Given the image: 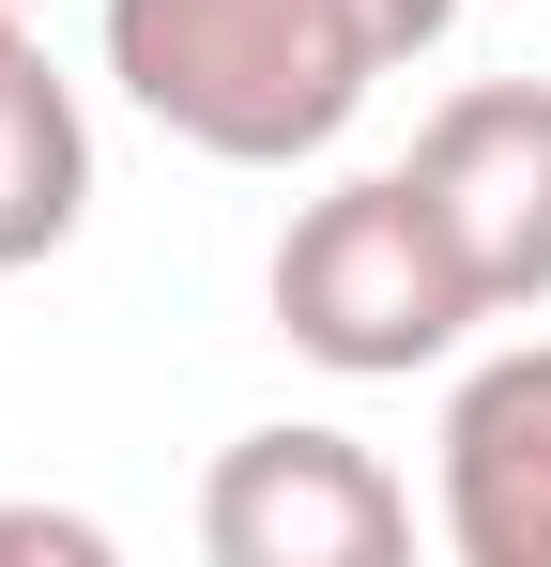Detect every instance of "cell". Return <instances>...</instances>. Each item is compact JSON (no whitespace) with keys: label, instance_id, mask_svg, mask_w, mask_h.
Listing matches in <instances>:
<instances>
[{"label":"cell","instance_id":"6da1fadb","mask_svg":"<svg viewBox=\"0 0 551 567\" xmlns=\"http://www.w3.org/2000/svg\"><path fill=\"white\" fill-rule=\"evenodd\" d=\"M383 16L367 0H107V78L138 123H169L215 169H291L353 138L383 78Z\"/></svg>","mask_w":551,"mask_h":567},{"label":"cell","instance_id":"7a4b0ae2","mask_svg":"<svg viewBox=\"0 0 551 567\" xmlns=\"http://www.w3.org/2000/svg\"><path fill=\"white\" fill-rule=\"evenodd\" d=\"M490 322V291L414 169H353L276 230V338L337 383H414Z\"/></svg>","mask_w":551,"mask_h":567},{"label":"cell","instance_id":"3957f363","mask_svg":"<svg viewBox=\"0 0 551 567\" xmlns=\"http://www.w3.org/2000/svg\"><path fill=\"white\" fill-rule=\"evenodd\" d=\"M199 553L215 567H398L414 553V491L353 430H246L199 475Z\"/></svg>","mask_w":551,"mask_h":567},{"label":"cell","instance_id":"277c9868","mask_svg":"<svg viewBox=\"0 0 551 567\" xmlns=\"http://www.w3.org/2000/svg\"><path fill=\"white\" fill-rule=\"evenodd\" d=\"M414 185H429V215L459 230L490 322H506V307H551V78H475V93H445L429 138H414Z\"/></svg>","mask_w":551,"mask_h":567},{"label":"cell","instance_id":"5b68a950","mask_svg":"<svg viewBox=\"0 0 551 567\" xmlns=\"http://www.w3.org/2000/svg\"><path fill=\"white\" fill-rule=\"evenodd\" d=\"M445 553L459 567H551V338L459 369V399H445Z\"/></svg>","mask_w":551,"mask_h":567},{"label":"cell","instance_id":"8992f818","mask_svg":"<svg viewBox=\"0 0 551 567\" xmlns=\"http://www.w3.org/2000/svg\"><path fill=\"white\" fill-rule=\"evenodd\" d=\"M92 215V123L62 93V62L31 47L15 78H0V277H31V261H62Z\"/></svg>","mask_w":551,"mask_h":567},{"label":"cell","instance_id":"52a82bcc","mask_svg":"<svg viewBox=\"0 0 551 567\" xmlns=\"http://www.w3.org/2000/svg\"><path fill=\"white\" fill-rule=\"evenodd\" d=\"M0 553H31V567H107V522H77V506H0Z\"/></svg>","mask_w":551,"mask_h":567},{"label":"cell","instance_id":"ba28073f","mask_svg":"<svg viewBox=\"0 0 551 567\" xmlns=\"http://www.w3.org/2000/svg\"><path fill=\"white\" fill-rule=\"evenodd\" d=\"M367 16H383V47H398V62H429V47L459 31V0H367Z\"/></svg>","mask_w":551,"mask_h":567},{"label":"cell","instance_id":"9c48e42d","mask_svg":"<svg viewBox=\"0 0 551 567\" xmlns=\"http://www.w3.org/2000/svg\"><path fill=\"white\" fill-rule=\"evenodd\" d=\"M15 62H31V31H15V0H0V78H15Z\"/></svg>","mask_w":551,"mask_h":567}]
</instances>
